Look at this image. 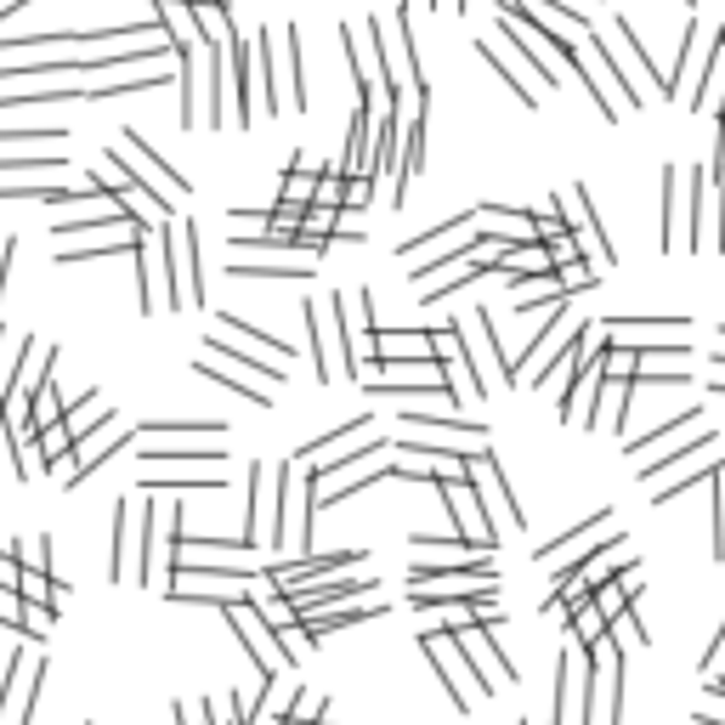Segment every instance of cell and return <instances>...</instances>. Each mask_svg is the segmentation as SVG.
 I'll return each mask as SVG.
<instances>
[{
  "mask_svg": "<svg viewBox=\"0 0 725 725\" xmlns=\"http://www.w3.org/2000/svg\"><path fill=\"white\" fill-rule=\"evenodd\" d=\"M58 238H63V261H108L120 250H136L148 227L131 216H91V221H63Z\"/></svg>",
  "mask_w": 725,
  "mask_h": 725,
  "instance_id": "1",
  "label": "cell"
},
{
  "mask_svg": "<svg viewBox=\"0 0 725 725\" xmlns=\"http://www.w3.org/2000/svg\"><path fill=\"white\" fill-rule=\"evenodd\" d=\"M221 612H227V623H232V635L245 641V652L256 657V674H261V681H283L289 657H283V646H278V630L267 623L261 601H238V607H221Z\"/></svg>",
  "mask_w": 725,
  "mask_h": 725,
  "instance_id": "2",
  "label": "cell"
},
{
  "mask_svg": "<svg viewBox=\"0 0 725 725\" xmlns=\"http://www.w3.org/2000/svg\"><path fill=\"white\" fill-rule=\"evenodd\" d=\"M465 481L476 488V505H481V516H488V527H494V539L505 534V527H521L527 516H521V505L510 499V488H505V476H499V459L494 454H476L470 459V470H465Z\"/></svg>",
  "mask_w": 725,
  "mask_h": 725,
  "instance_id": "3",
  "label": "cell"
},
{
  "mask_svg": "<svg viewBox=\"0 0 725 725\" xmlns=\"http://www.w3.org/2000/svg\"><path fill=\"white\" fill-rule=\"evenodd\" d=\"M431 494L443 499V510H448V521H454V534L459 539H476L481 550H494L499 539H494V527H488V516H481V505H476V488L465 476H443V481H431Z\"/></svg>",
  "mask_w": 725,
  "mask_h": 725,
  "instance_id": "4",
  "label": "cell"
},
{
  "mask_svg": "<svg viewBox=\"0 0 725 725\" xmlns=\"http://www.w3.org/2000/svg\"><path fill=\"white\" fill-rule=\"evenodd\" d=\"M556 210H561V221L572 216V238H578V250H590V267H612V238L595 227V210H590L584 182H567V187L556 193Z\"/></svg>",
  "mask_w": 725,
  "mask_h": 725,
  "instance_id": "5",
  "label": "cell"
},
{
  "mask_svg": "<svg viewBox=\"0 0 725 725\" xmlns=\"http://www.w3.org/2000/svg\"><path fill=\"white\" fill-rule=\"evenodd\" d=\"M307 323H312L318 380L329 385L334 374H346V334H341V323H334V307H329V301H307Z\"/></svg>",
  "mask_w": 725,
  "mask_h": 725,
  "instance_id": "6",
  "label": "cell"
},
{
  "mask_svg": "<svg viewBox=\"0 0 725 725\" xmlns=\"http://www.w3.org/2000/svg\"><path fill=\"white\" fill-rule=\"evenodd\" d=\"M125 136V159H131V170H136V182H148L154 193H159V199L176 210L182 199H187V182H182V170H170L154 148H148V142H142L136 131H120Z\"/></svg>",
  "mask_w": 725,
  "mask_h": 725,
  "instance_id": "7",
  "label": "cell"
},
{
  "mask_svg": "<svg viewBox=\"0 0 725 725\" xmlns=\"http://www.w3.org/2000/svg\"><path fill=\"white\" fill-rule=\"evenodd\" d=\"M607 521H612V516L601 510V516H590L584 527H578V534H561L556 545H539V561H545V567H556L561 578H567V572H578V567H584V561L601 550L595 539H607Z\"/></svg>",
  "mask_w": 725,
  "mask_h": 725,
  "instance_id": "8",
  "label": "cell"
},
{
  "mask_svg": "<svg viewBox=\"0 0 725 725\" xmlns=\"http://www.w3.org/2000/svg\"><path fill=\"white\" fill-rule=\"evenodd\" d=\"M499 34H505V40L516 45V58H521V69H527V74H534L539 85H556V74H561V63H556V58L545 52V45H539V34H534V29H527V23H521V18H516L510 7L499 12Z\"/></svg>",
  "mask_w": 725,
  "mask_h": 725,
  "instance_id": "9",
  "label": "cell"
},
{
  "mask_svg": "<svg viewBox=\"0 0 725 725\" xmlns=\"http://www.w3.org/2000/svg\"><path fill=\"white\" fill-rule=\"evenodd\" d=\"M408 584L414 590H437V584H499V572H494V556H470V561H448V567H414L408 572Z\"/></svg>",
  "mask_w": 725,
  "mask_h": 725,
  "instance_id": "10",
  "label": "cell"
},
{
  "mask_svg": "<svg viewBox=\"0 0 725 725\" xmlns=\"http://www.w3.org/2000/svg\"><path fill=\"white\" fill-rule=\"evenodd\" d=\"M590 334H595V323H584V329H578L572 334V341L545 363V374L534 380V385H545V392H572V380L578 374H584V363H590Z\"/></svg>",
  "mask_w": 725,
  "mask_h": 725,
  "instance_id": "11",
  "label": "cell"
},
{
  "mask_svg": "<svg viewBox=\"0 0 725 725\" xmlns=\"http://www.w3.org/2000/svg\"><path fill=\"white\" fill-rule=\"evenodd\" d=\"M403 425L408 431H437V437H454V443H488V425L481 420H459V414H437V408H403Z\"/></svg>",
  "mask_w": 725,
  "mask_h": 725,
  "instance_id": "12",
  "label": "cell"
},
{
  "mask_svg": "<svg viewBox=\"0 0 725 725\" xmlns=\"http://www.w3.org/2000/svg\"><path fill=\"white\" fill-rule=\"evenodd\" d=\"M652 334H674V341H681V334H686V318H607V341H612V346L646 352Z\"/></svg>",
  "mask_w": 725,
  "mask_h": 725,
  "instance_id": "13",
  "label": "cell"
},
{
  "mask_svg": "<svg viewBox=\"0 0 725 725\" xmlns=\"http://www.w3.org/2000/svg\"><path fill=\"white\" fill-rule=\"evenodd\" d=\"M142 470H159V465H221L227 448H205V443H187V437H165L148 454H136Z\"/></svg>",
  "mask_w": 725,
  "mask_h": 725,
  "instance_id": "14",
  "label": "cell"
},
{
  "mask_svg": "<svg viewBox=\"0 0 725 725\" xmlns=\"http://www.w3.org/2000/svg\"><path fill=\"white\" fill-rule=\"evenodd\" d=\"M425 131H431V103H420V114L403 125V170H397V187H392V199H385V205H403L408 176H420V165H425Z\"/></svg>",
  "mask_w": 725,
  "mask_h": 725,
  "instance_id": "15",
  "label": "cell"
},
{
  "mask_svg": "<svg viewBox=\"0 0 725 725\" xmlns=\"http://www.w3.org/2000/svg\"><path fill=\"white\" fill-rule=\"evenodd\" d=\"M199 374L221 380L227 392H238V397H250V408H267V403H272V385H256L245 369H232V363H227V358H216V352H205V358H199Z\"/></svg>",
  "mask_w": 725,
  "mask_h": 725,
  "instance_id": "16",
  "label": "cell"
},
{
  "mask_svg": "<svg viewBox=\"0 0 725 725\" xmlns=\"http://www.w3.org/2000/svg\"><path fill=\"white\" fill-rule=\"evenodd\" d=\"M630 397H635V380H607V385H601V403H595V414H590V431H623Z\"/></svg>",
  "mask_w": 725,
  "mask_h": 725,
  "instance_id": "17",
  "label": "cell"
},
{
  "mask_svg": "<svg viewBox=\"0 0 725 725\" xmlns=\"http://www.w3.org/2000/svg\"><path fill=\"white\" fill-rule=\"evenodd\" d=\"M681 187H686V176L681 170H663V182H657V199H663V232H657V250H681Z\"/></svg>",
  "mask_w": 725,
  "mask_h": 725,
  "instance_id": "18",
  "label": "cell"
},
{
  "mask_svg": "<svg viewBox=\"0 0 725 725\" xmlns=\"http://www.w3.org/2000/svg\"><path fill=\"white\" fill-rule=\"evenodd\" d=\"M221 420H148V425H136V437H148V443H165V437H187V443H205V437H221Z\"/></svg>",
  "mask_w": 725,
  "mask_h": 725,
  "instance_id": "19",
  "label": "cell"
},
{
  "mask_svg": "<svg viewBox=\"0 0 725 725\" xmlns=\"http://www.w3.org/2000/svg\"><path fill=\"white\" fill-rule=\"evenodd\" d=\"M697 52H703V23L692 18V23H686V40H681V69L669 74V96L686 91V103H692V91H697V80H703V74H697Z\"/></svg>",
  "mask_w": 725,
  "mask_h": 725,
  "instance_id": "20",
  "label": "cell"
},
{
  "mask_svg": "<svg viewBox=\"0 0 725 725\" xmlns=\"http://www.w3.org/2000/svg\"><path fill=\"white\" fill-rule=\"evenodd\" d=\"M380 612H385L380 601H369V607H334V612H312L307 630L323 641V635H334V630H358V623H369V618H380Z\"/></svg>",
  "mask_w": 725,
  "mask_h": 725,
  "instance_id": "21",
  "label": "cell"
},
{
  "mask_svg": "<svg viewBox=\"0 0 725 725\" xmlns=\"http://www.w3.org/2000/svg\"><path fill=\"white\" fill-rule=\"evenodd\" d=\"M227 52H232V96H238V125H250V40L227 34Z\"/></svg>",
  "mask_w": 725,
  "mask_h": 725,
  "instance_id": "22",
  "label": "cell"
},
{
  "mask_svg": "<svg viewBox=\"0 0 725 725\" xmlns=\"http://www.w3.org/2000/svg\"><path fill=\"white\" fill-rule=\"evenodd\" d=\"M476 58H488V63H494L505 80H510V91H521V108H534V103H539V96L527 91V69L505 58V45H499V40H476Z\"/></svg>",
  "mask_w": 725,
  "mask_h": 725,
  "instance_id": "23",
  "label": "cell"
},
{
  "mask_svg": "<svg viewBox=\"0 0 725 725\" xmlns=\"http://www.w3.org/2000/svg\"><path fill=\"white\" fill-rule=\"evenodd\" d=\"M318 182H323V170L289 165V170H283V205H289V210H312V205H318Z\"/></svg>",
  "mask_w": 725,
  "mask_h": 725,
  "instance_id": "24",
  "label": "cell"
},
{
  "mask_svg": "<svg viewBox=\"0 0 725 725\" xmlns=\"http://www.w3.org/2000/svg\"><path fill=\"white\" fill-rule=\"evenodd\" d=\"M159 261H154V238H142V245H136V283H142V312H159Z\"/></svg>",
  "mask_w": 725,
  "mask_h": 725,
  "instance_id": "25",
  "label": "cell"
},
{
  "mask_svg": "<svg viewBox=\"0 0 725 725\" xmlns=\"http://www.w3.org/2000/svg\"><path fill=\"white\" fill-rule=\"evenodd\" d=\"M221 329H232V334H238V341H245V346H256V352H272V358H289V352H296L289 341H272V334L250 329V318H238V312H221Z\"/></svg>",
  "mask_w": 725,
  "mask_h": 725,
  "instance_id": "26",
  "label": "cell"
},
{
  "mask_svg": "<svg viewBox=\"0 0 725 725\" xmlns=\"http://www.w3.org/2000/svg\"><path fill=\"white\" fill-rule=\"evenodd\" d=\"M369 425H374V414L363 408V414H352V420H346L341 431H329V437H318V443H307V448H301V459H318V454H329V448H341V443H352V437H363V431H369Z\"/></svg>",
  "mask_w": 725,
  "mask_h": 725,
  "instance_id": "27",
  "label": "cell"
},
{
  "mask_svg": "<svg viewBox=\"0 0 725 725\" xmlns=\"http://www.w3.org/2000/svg\"><path fill=\"white\" fill-rule=\"evenodd\" d=\"M420 652L431 657V669H437V681L448 686V697H454V708H459V714H470V697H465V686L454 681V663H448V657L437 652V641H431V635H420Z\"/></svg>",
  "mask_w": 725,
  "mask_h": 725,
  "instance_id": "28",
  "label": "cell"
},
{
  "mask_svg": "<svg viewBox=\"0 0 725 725\" xmlns=\"http://www.w3.org/2000/svg\"><path fill=\"white\" fill-rule=\"evenodd\" d=\"M69 131L63 125H40V131H7L0 125V148H58Z\"/></svg>",
  "mask_w": 725,
  "mask_h": 725,
  "instance_id": "29",
  "label": "cell"
},
{
  "mask_svg": "<svg viewBox=\"0 0 725 725\" xmlns=\"http://www.w3.org/2000/svg\"><path fill=\"white\" fill-rule=\"evenodd\" d=\"M550 278H556V289H561V296H567V301H572V296H584V289H595V283H601V272H595L590 261H572V267H556Z\"/></svg>",
  "mask_w": 725,
  "mask_h": 725,
  "instance_id": "30",
  "label": "cell"
},
{
  "mask_svg": "<svg viewBox=\"0 0 725 725\" xmlns=\"http://www.w3.org/2000/svg\"><path fill=\"white\" fill-rule=\"evenodd\" d=\"M414 545H420V550H431V556H459V561H470V556H494V550H481L476 539H459V534H448V539L414 534Z\"/></svg>",
  "mask_w": 725,
  "mask_h": 725,
  "instance_id": "31",
  "label": "cell"
},
{
  "mask_svg": "<svg viewBox=\"0 0 725 725\" xmlns=\"http://www.w3.org/2000/svg\"><path fill=\"white\" fill-rule=\"evenodd\" d=\"M232 278H312V261H261V267H227Z\"/></svg>",
  "mask_w": 725,
  "mask_h": 725,
  "instance_id": "32",
  "label": "cell"
},
{
  "mask_svg": "<svg viewBox=\"0 0 725 725\" xmlns=\"http://www.w3.org/2000/svg\"><path fill=\"white\" fill-rule=\"evenodd\" d=\"M703 448H714V431H703V437H692V443H681V448H669V454H657L652 465H641V476L652 481L657 470H669V465H681V459H692V454H703Z\"/></svg>",
  "mask_w": 725,
  "mask_h": 725,
  "instance_id": "33",
  "label": "cell"
},
{
  "mask_svg": "<svg viewBox=\"0 0 725 725\" xmlns=\"http://www.w3.org/2000/svg\"><path fill=\"white\" fill-rule=\"evenodd\" d=\"M250 505H245V534H238V539H245L250 550H256V539H261V465H250Z\"/></svg>",
  "mask_w": 725,
  "mask_h": 725,
  "instance_id": "34",
  "label": "cell"
},
{
  "mask_svg": "<svg viewBox=\"0 0 725 725\" xmlns=\"http://www.w3.org/2000/svg\"><path fill=\"white\" fill-rule=\"evenodd\" d=\"M125 521H131V505L120 499V505H114V550H108V578H114V584L125 578V550H131V545H125Z\"/></svg>",
  "mask_w": 725,
  "mask_h": 725,
  "instance_id": "35",
  "label": "cell"
},
{
  "mask_svg": "<svg viewBox=\"0 0 725 725\" xmlns=\"http://www.w3.org/2000/svg\"><path fill=\"white\" fill-rule=\"evenodd\" d=\"M697 420V408H681V414H674V420H663L657 431H652V437H641V443H630V454H646V448H657V443H669L674 437V431H681V425H692Z\"/></svg>",
  "mask_w": 725,
  "mask_h": 725,
  "instance_id": "36",
  "label": "cell"
},
{
  "mask_svg": "<svg viewBox=\"0 0 725 725\" xmlns=\"http://www.w3.org/2000/svg\"><path fill=\"white\" fill-rule=\"evenodd\" d=\"M23 612H29V601L18 590H0V623H7V630H23Z\"/></svg>",
  "mask_w": 725,
  "mask_h": 725,
  "instance_id": "37",
  "label": "cell"
},
{
  "mask_svg": "<svg viewBox=\"0 0 725 725\" xmlns=\"http://www.w3.org/2000/svg\"><path fill=\"white\" fill-rule=\"evenodd\" d=\"M52 618H58V612L29 607V612H23V635H29V641H45V630H52Z\"/></svg>",
  "mask_w": 725,
  "mask_h": 725,
  "instance_id": "38",
  "label": "cell"
},
{
  "mask_svg": "<svg viewBox=\"0 0 725 725\" xmlns=\"http://www.w3.org/2000/svg\"><path fill=\"white\" fill-rule=\"evenodd\" d=\"M714 556L725 561V488H719V476H714Z\"/></svg>",
  "mask_w": 725,
  "mask_h": 725,
  "instance_id": "39",
  "label": "cell"
},
{
  "mask_svg": "<svg viewBox=\"0 0 725 725\" xmlns=\"http://www.w3.org/2000/svg\"><path fill=\"white\" fill-rule=\"evenodd\" d=\"M374 199V176H352L346 182V210H363Z\"/></svg>",
  "mask_w": 725,
  "mask_h": 725,
  "instance_id": "40",
  "label": "cell"
},
{
  "mask_svg": "<svg viewBox=\"0 0 725 725\" xmlns=\"http://www.w3.org/2000/svg\"><path fill=\"white\" fill-rule=\"evenodd\" d=\"M612 725H623V652L612 657Z\"/></svg>",
  "mask_w": 725,
  "mask_h": 725,
  "instance_id": "41",
  "label": "cell"
},
{
  "mask_svg": "<svg viewBox=\"0 0 725 725\" xmlns=\"http://www.w3.org/2000/svg\"><path fill=\"white\" fill-rule=\"evenodd\" d=\"M719 663H725V623H719V635L703 646V669H708V674H719Z\"/></svg>",
  "mask_w": 725,
  "mask_h": 725,
  "instance_id": "42",
  "label": "cell"
},
{
  "mask_svg": "<svg viewBox=\"0 0 725 725\" xmlns=\"http://www.w3.org/2000/svg\"><path fill=\"white\" fill-rule=\"evenodd\" d=\"M193 725H221V719H216V708H210V703H199V714H193Z\"/></svg>",
  "mask_w": 725,
  "mask_h": 725,
  "instance_id": "43",
  "label": "cell"
},
{
  "mask_svg": "<svg viewBox=\"0 0 725 725\" xmlns=\"http://www.w3.org/2000/svg\"><path fill=\"white\" fill-rule=\"evenodd\" d=\"M18 7H34V0H0V23H7V18H12Z\"/></svg>",
  "mask_w": 725,
  "mask_h": 725,
  "instance_id": "44",
  "label": "cell"
},
{
  "mask_svg": "<svg viewBox=\"0 0 725 725\" xmlns=\"http://www.w3.org/2000/svg\"><path fill=\"white\" fill-rule=\"evenodd\" d=\"M7 346H12V341H7V329H0V358H7ZM0 369H7V363H0Z\"/></svg>",
  "mask_w": 725,
  "mask_h": 725,
  "instance_id": "45",
  "label": "cell"
},
{
  "mask_svg": "<svg viewBox=\"0 0 725 725\" xmlns=\"http://www.w3.org/2000/svg\"><path fill=\"white\" fill-rule=\"evenodd\" d=\"M170 719H176V725H187V714H182V708H176V714H170Z\"/></svg>",
  "mask_w": 725,
  "mask_h": 725,
  "instance_id": "46",
  "label": "cell"
},
{
  "mask_svg": "<svg viewBox=\"0 0 725 725\" xmlns=\"http://www.w3.org/2000/svg\"><path fill=\"white\" fill-rule=\"evenodd\" d=\"M454 7H459V12H470V0H454Z\"/></svg>",
  "mask_w": 725,
  "mask_h": 725,
  "instance_id": "47",
  "label": "cell"
},
{
  "mask_svg": "<svg viewBox=\"0 0 725 725\" xmlns=\"http://www.w3.org/2000/svg\"><path fill=\"white\" fill-rule=\"evenodd\" d=\"M719 131H725V103H719Z\"/></svg>",
  "mask_w": 725,
  "mask_h": 725,
  "instance_id": "48",
  "label": "cell"
},
{
  "mask_svg": "<svg viewBox=\"0 0 725 725\" xmlns=\"http://www.w3.org/2000/svg\"><path fill=\"white\" fill-rule=\"evenodd\" d=\"M397 7H403V12H408V0H397Z\"/></svg>",
  "mask_w": 725,
  "mask_h": 725,
  "instance_id": "49",
  "label": "cell"
},
{
  "mask_svg": "<svg viewBox=\"0 0 725 725\" xmlns=\"http://www.w3.org/2000/svg\"><path fill=\"white\" fill-rule=\"evenodd\" d=\"M686 7H697V0H686Z\"/></svg>",
  "mask_w": 725,
  "mask_h": 725,
  "instance_id": "50",
  "label": "cell"
},
{
  "mask_svg": "<svg viewBox=\"0 0 725 725\" xmlns=\"http://www.w3.org/2000/svg\"><path fill=\"white\" fill-rule=\"evenodd\" d=\"M521 725H534V719H521Z\"/></svg>",
  "mask_w": 725,
  "mask_h": 725,
  "instance_id": "51",
  "label": "cell"
}]
</instances>
